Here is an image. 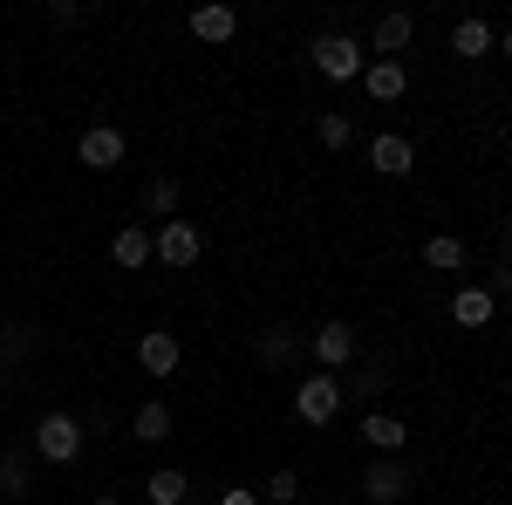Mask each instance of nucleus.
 Returning a JSON list of instances; mask_svg holds the SVG:
<instances>
[{"label": "nucleus", "instance_id": "f257e3e1", "mask_svg": "<svg viewBox=\"0 0 512 505\" xmlns=\"http://www.w3.org/2000/svg\"><path fill=\"white\" fill-rule=\"evenodd\" d=\"M35 458H48V465H76L82 458V417L48 410V417L35 424Z\"/></svg>", "mask_w": 512, "mask_h": 505}, {"label": "nucleus", "instance_id": "f03ea898", "mask_svg": "<svg viewBox=\"0 0 512 505\" xmlns=\"http://www.w3.org/2000/svg\"><path fill=\"white\" fill-rule=\"evenodd\" d=\"M294 410H301V424L328 430L335 417H342V383H335L328 369H315V376H301V389H294Z\"/></svg>", "mask_w": 512, "mask_h": 505}, {"label": "nucleus", "instance_id": "7ed1b4c3", "mask_svg": "<svg viewBox=\"0 0 512 505\" xmlns=\"http://www.w3.org/2000/svg\"><path fill=\"white\" fill-rule=\"evenodd\" d=\"M308 55H315V69H321L328 82H362V69H369V62H362V41H355V35H321Z\"/></svg>", "mask_w": 512, "mask_h": 505}, {"label": "nucleus", "instance_id": "20e7f679", "mask_svg": "<svg viewBox=\"0 0 512 505\" xmlns=\"http://www.w3.org/2000/svg\"><path fill=\"white\" fill-rule=\"evenodd\" d=\"M151 253H158L164 267H198L205 239H198V226H192V219H164L158 233H151Z\"/></svg>", "mask_w": 512, "mask_h": 505}, {"label": "nucleus", "instance_id": "39448f33", "mask_svg": "<svg viewBox=\"0 0 512 505\" xmlns=\"http://www.w3.org/2000/svg\"><path fill=\"white\" fill-rule=\"evenodd\" d=\"M308 349H315V362L335 376V369H349V362H355V328H349V321H328V328L308 335Z\"/></svg>", "mask_w": 512, "mask_h": 505}, {"label": "nucleus", "instance_id": "423d86ee", "mask_svg": "<svg viewBox=\"0 0 512 505\" xmlns=\"http://www.w3.org/2000/svg\"><path fill=\"white\" fill-rule=\"evenodd\" d=\"M403 492H410V471L396 465V458H376V465L362 471V499L369 505H396Z\"/></svg>", "mask_w": 512, "mask_h": 505}, {"label": "nucleus", "instance_id": "0eeeda50", "mask_svg": "<svg viewBox=\"0 0 512 505\" xmlns=\"http://www.w3.org/2000/svg\"><path fill=\"white\" fill-rule=\"evenodd\" d=\"M76 157L89 164V171H110V164H123V130H110V123H96V130H82Z\"/></svg>", "mask_w": 512, "mask_h": 505}, {"label": "nucleus", "instance_id": "6e6552de", "mask_svg": "<svg viewBox=\"0 0 512 505\" xmlns=\"http://www.w3.org/2000/svg\"><path fill=\"white\" fill-rule=\"evenodd\" d=\"M178 335H171V328H151V335H144V342H137V362H144V376H171V369H178Z\"/></svg>", "mask_w": 512, "mask_h": 505}, {"label": "nucleus", "instance_id": "1a4fd4ad", "mask_svg": "<svg viewBox=\"0 0 512 505\" xmlns=\"http://www.w3.org/2000/svg\"><path fill=\"white\" fill-rule=\"evenodd\" d=\"M110 260H117L123 273L151 267V260H158V253H151V226H117V239H110Z\"/></svg>", "mask_w": 512, "mask_h": 505}, {"label": "nucleus", "instance_id": "9d476101", "mask_svg": "<svg viewBox=\"0 0 512 505\" xmlns=\"http://www.w3.org/2000/svg\"><path fill=\"white\" fill-rule=\"evenodd\" d=\"M369 164H376L383 178H403V171L417 164V144H410V137H396V130H383V137L369 144Z\"/></svg>", "mask_w": 512, "mask_h": 505}, {"label": "nucleus", "instance_id": "9b49d317", "mask_svg": "<svg viewBox=\"0 0 512 505\" xmlns=\"http://www.w3.org/2000/svg\"><path fill=\"white\" fill-rule=\"evenodd\" d=\"M410 35H417L410 14H376V62H396V55L410 48Z\"/></svg>", "mask_w": 512, "mask_h": 505}, {"label": "nucleus", "instance_id": "f8f14e48", "mask_svg": "<svg viewBox=\"0 0 512 505\" xmlns=\"http://www.w3.org/2000/svg\"><path fill=\"white\" fill-rule=\"evenodd\" d=\"M451 321L458 328H492V287H458L451 294Z\"/></svg>", "mask_w": 512, "mask_h": 505}, {"label": "nucleus", "instance_id": "ddd939ff", "mask_svg": "<svg viewBox=\"0 0 512 505\" xmlns=\"http://www.w3.org/2000/svg\"><path fill=\"white\" fill-rule=\"evenodd\" d=\"M192 35L219 48V41H233V35H239V14L226 7V0H219V7H198V14H192Z\"/></svg>", "mask_w": 512, "mask_h": 505}, {"label": "nucleus", "instance_id": "4468645a", "mask_svg": "<svg viewBox=\"0 0 512 505\" xmlns=\"http://www.w3.org/2000/svg\"><path fill=\"white\" fill-rule=\"evenodd\" d=\"M403 437H410V430L396 424V417H383V410H369V417H362V444H369V451H383V458L403 451Z\"/></svg>", "mask_w": 512, "mask_h": 505}, {"label": "nucleus", "instance_id": "2eb2a0df", "mask_svg": "<svg viewBox=\"0 0 512 505\" xmlns=\"http://www.w3.org/2000/svg\"><path fill=\"white\" fill-rule=\"evenodd\" d=\"M362 89H369L376 103H396V96L410 89V76H403V62H369V69H362Z\"/></svg>", "mask_w": 512, "mask_h": 505}, {"label": "nucleus", "instance_id": "dca6fc26", "mask_svg": "<svg viewBox=\"0 0 512 505\" xmlns=\"http://www.w3.org/2000/svg\"><path fill=\"white\" fill-rule=\"evenodd\" d=\"M144 499H151V505H185V499H192V478H185L178 465H164V471H151Z\"/></svg>", "mask_w": 512, "mask_h": 505}, {"label": "nucleus", "instance_id": "f3484780", "mask_svg": "<svg viewBox=\"0 0 512 505\" xmlns=\"http://www.w3.org/2000/svg\"><path fill=\"white\" fill-rule=\"evenodd\" d=\"M424 267L458 273V267H465V239H458V233H431V239H424Z\"/></svg>", "mask_w": 512, "mask_h": 505}, {"label": "nucleus", "instance_id": "a211bd4d", "mask_svg": "<svg viewBox=\"0 0 512 505\" xmlns=\"http://www.w3.org/2000/svg\"><path fill=\"white\" fill-rule=\"evenodd\" d=\"M451 55H465V62L492 55V28H485V21H458V28H451Z\"/></svg>", "mask_w": 512, "mask_h": 505}, {"label": "nucleus", "instance_id": "6ab92c4d", "mask_svg": "<svg viewBox=\"0 0 512 505\" xmlns=\"http://www.w3.org/2000/svg\"><path fill=\"white\" fill-rule=\"evenodd\" d=\"M130 437H137V444H164V437H171V410H164V403H144V410L130 417Z\"/></svg>", "mask_w": 512, "mask_h": 505}, {"label": "nucleus", "instance_id": "aec40b11", "mask_svg": "<svg viewBox=\"0 0 512 505\" xmlns=\"http://www.w3.org/2000/svg\"><path fill=\"white\" fill-rule=\"evenodd\" d=\"M35 485V471H28V458L21 451H0V499H21Z\"/></svg>", "mask_w": 512, "mask_h": 505}, {"label": "nucleus", "instance_id": "412c9836", "mask_svg": "<svg viewBox=\"0 0 512 505\" xmlns=\"http://www.w3.org/2000/svg\"><path fill=\"white\" fill-rule=\"evenodd\" d=\"M294 499H301V471H274L260 485V505H294Z\"/></svg>", "mask_w": 512, "mask_h": 505}, {"label": "nucleus", "instance_id": "4be33fe9", "mask_svg": "<svg viewBox=\"0 0 512 505\" xmlns=\"http://www.w3.org/2000/svg\"><path fill=\"white\" fill-rule=\"evenodd\" d=\"M144 205H151V219H171L178 212V178H151L144 185Z\"/></svg>", "mask_w": 512, "mask_h": 505}, {"label": "nucleus", "instance_id": "5701e85b", "mask_svg": "<svg viewBox=\"0 0 512 505\" xmlns=\"http://www.w3.org/2000/svg\"><path fill=\"white\" fill-rule=\"evenodd\" d=\"M315 137L328 144V151H349V137H355V130H349V117H342V110H328V117L315 123Z\"/></svg>", "mask_w": 512, "mask_h": 505}, {"label": "nucleus", "instance_id": "b1692460", "mask_svg": "<svg viewBox=\"0 0 512 505\" xmlns=\"http://www.w3.org/2000/svg\"><path fill=\"white\" fill-rule=\"evenodd\" d=\"M294 355H301L294 335H280V328H274V335H260V362H274V369H280V362H294Z\"/></svg>", "mask_w": 512, "mask_h": 505}, {"label": "nucleus", "instance_id": "393cba45", "mask_svg": "<svg viewBox=\"0 0 512 505\" xmlns=\"http://www.w3.org/2000/svg\"><path fill=\"white\" fill-rule=\"evenodd\" d=\"M48 21H55V28H76V21H89V7H76V0H55V7H48Z\"/></svg>", "mask_w": 512, "mask_h": 505}, {"label": "nucleus", "instance_id": "a878e982", "mask_svg": "<svg viewBox=\"0 0 512 505\" xmlns=\"http://www.w3.org/2000/svg\"><path fill=\"white\" fill-rule=\"evenodd\" d=\"M219 505H260V492H226Z\"/></svg>", "mask_w": 512, "mask_h": 505}, {"label": "nucleus", "instance_id": "bb28decb", "mask_svg": "<svg viewBox=\"0 0 512 505\" xmlns=\"http://www.w3.org/2000/svg\"><path fill=\"white\" fill-rule=\"evenodd\" d=\"M89 505H123V499H117V492H110V499H89Z\"/></svg>", "mask_w": 512, "mask_h": 505}, {"label": "nucleus", "instance_id": "cd10ccee", "mask_svg": "<svg viewBox=\"0 0 512 505\" xmlns=\"http://www.w3.org/2000/svg\"><path fill=\"white\" fill-rule=\"evenodd\" d=\"M499 48H506V55H512V28H506V41H499Z\"/></svg>", "mask_w": 512, "mask_h": 505}, {"label": "nucleus", "instance_id": "c85d7f7f", "mask_svg": "<svg viewBox=\"0 0 512 505\" xmlns=\"http://www.w3.org/2000/svg\"><path fill=\"white\" fill-rule=\"evenodd\" d=\"M506 253H512V233H506Z\"/></svg>", "mask_w": 512, "mask_h": 505}, {"label": "nucleus", "instance_id": "c756f323", "mask_svg": "<svg viewBox=\"0 0 512 505\" xmlns=\"http://www.w3.org/2000/svg\"><path fill=\"white\" fill-rule=\"evenodd\" d=\"M0 505H7V499H0Z\"/></svg>", "mask_w": 512, "mask_h": 505}]
</instances>
